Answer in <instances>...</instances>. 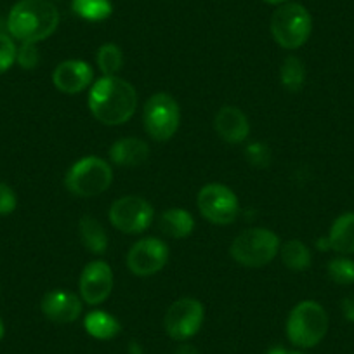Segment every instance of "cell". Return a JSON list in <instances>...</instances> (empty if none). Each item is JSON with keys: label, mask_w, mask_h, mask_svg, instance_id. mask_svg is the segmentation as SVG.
Listing matches in <instances>:
<instances>
[{"label": "cell", "mask_w": 354, "mask_h": 354, "mask_svg": "<svg viewBox=\"0 0 354 354\" xmlns=\"http://www.w3.org/2000/svg\"><path fill=\"white\" fill-rule=\"evenodd\" d=\"M138 108L134 85L120 77H101L88 91V110L103 125H122L132 118Z\"/></svg>", "instance_id": "6da1fadb"}, {"label": "cell", "mask_w": 354, "mask_h": 354, "mask_svg": "<svg viewBox=\"0 0 354 354\" xmlns=\"http://www.w3.org/2000/svg\"><path fill=\"white\" fill-rule=\"evenodd\" d=\"M59 25V11L50 0H19L8 16V30L19 42L39 44Z\"/></svg>", "instance_id": "7a4b0ae2"}, {"label": "cell", "mask_w": 354, "mask_h": 354, "mask_svg": "<svg viewBox=\"0 0 354 354\" xmlns=\"http://www.w3.org/2000/svg\"><path fill=\"white\" fill-rule=\"evenodd\" d=\"M328 326V315L322 304L316 301H302L288 315L287 337L295 347L309 349L325 339Z\"/></svg>", "instance_id": "3957f363"}, {"label": "cell", "mask_w": 354, "mask_h": 354, "mask_svg": "<svg viewBox=\"0 0 354 354\" xmlns=\"http://www.w3.org/2000/svg\"><path fill=\"white\" fill-rule=\"evenodd\" d=\"M271 35L274 42L288 50H295L304 46L313 32V19L308 9L302 4L287 2L278 6L271 16Z\"/></svg>", "instance_id": "277c9868"}, {"label": "cell", "mask_w": 354, "mask_h": 354, "mask_svg": "<svg viewBox=\"0 0 354 354\" xmlns=\"http://www.w3.org/2000/svg\"><path fill=\"white\" fill-rule=\"evenodd\" d=\"M113 181V170L100 156H84L68 169L64 186L75 196H97L106 192Z\"/></svg>", "instance_id": "5b68a950"}, {"label": "cell", "mask_w": 354, "mask_h": 354, "mask_svg": "<svg viewBox=\"0 0 354 354\" xmlns=\"http://www.w3.org/2000/svg\"><path fill=\"white\" fill-rule=\"evenodd\" d=\"M280 238L266 227H250L233 240L230 254L245 268H262L280 254Z\"/></svg>", "instance_id": "8992f818"}, {"label": "cell", "mask_w": 354, "mask_h": 354, "mask_svg": "<svg viewBox=\"0 0 354 354\" xmlns=\"http://www.w3.org/2000/svg\"><path fill=\"white\" fill-rule=\"evenodd\" d=\"M145 131L155 141H169L181 124V110L170 94L156 93L146 101L142 111Z\"/></svg>", "instance_id": "52a82bcc"}, {"label": "cell", "mask_w": 354, "mask_h": 354, "mask_svg": "<svg viewBox=\"0 0 354 354\" xmlns=\"http://www.w3.org/2000/svg\"><path fill=\"white\" fill-rule=\"evenodd\" d=\"M110 223L125 234L145 233L153 223L155 210L148 200L129 195L115 200L110 207Z\"/></svg>", "instance_id": "ba28073f"}, {"label": "cell", "mask_w": 354, "mask_h": 354, "mask_svg": "<svg viewBox=\"0 0 354 354\" xmlns=\"http://www.w3.org/2000/svg\"><path fill=\"white\" fill-rule=\"evenodd\" d=\"M198 210L209 223L217 226H226L234 223L240 212V203L236 195L227 186L210 183L203 186L198 193Z\"/></svg>", "instance_id": "9c48e42d"}, {"label": "cell", "mask_w": 354, "mask_h": 354, "mask_svg": "<svg viewBox=\"0 0 354 354\" xmlns=\"http://www.w3.org/2000/svg\"><path fill=\"white\" fill-rule=\"evenodd\" d=\"M203 306L198 299L195 297H183L177 299L169 309L163 318V326L169 337L174 340L185 342L198 333L203 325Z\"/></svg>", "instance_id": "30bf717a"}, {"label": "cell", "mask_w": 354, "mask_h": 354, "mask_svg": "<svg viewBox=\"0 0 354 354\" xmlns=\"http://www.w3.org/2000/svg\"><path fill=\"white\" fill-rule=\"evenodd\" d=\"M169 247L160 238H142L136 241L127 254V266L136 277H153L165 268Z\"/></svg>", "instance_id": "8fae6325"}, {"label": "cell", "mask_w": 354, "mask_h": 354, "mask_svg": "<svg viewBox=\"0 0 354 354\" xmlns=\"http://www.w3.org/2000/svg\"><path fill=\"white\" fill-rule=\"evenodd\" d=\"M82 301L97 306L106 301L113 288V271L104 261L88 262L78 280Z\"/></svg>", "instance_id": "7c38bea8"}, {"label": "cell", "mask_w": 354, "mask_h": 354, "mask_svg": "<svg viewBox=\"0 0 354 354\" xmlns=\"http://www.w3.org/2000/svg\"><path fill=\"white\" fill-rule=\"evenodd\" d=\"M94 71L91 64L80 59L61 61L53 73V84L64 94H78L93 85Z\"/></svg>", "instance_id": "4fadbf2b"}, {"label": "cell", "mask_w": 354, "mask_h": 354, "mask_svg": "<svg viewBox=\"0 0 354 354\" xmlns=\"http://www.w3.org/2000/svg\"><path fill=\"white\" fill-rule=\"evenodd\" d=\"M40 309L47 319L63 325V323L77 322L82 313V302L78 295L57 288L44 295Z\"/></svg>", "instance_id": "5bb4252c"}, {"label": "cell", "mask_w": 354, "mask_h": 354, "mask_svg": "<svg viewBox=\"0 0 354 354\" xmlns=\"http://www.w3.org/2000/svg\"><path fill=\"white\" fill-rule=\"evenodd\" d=\"M214 129L223 141L230 145H240L247 141L250 134V122L240 108L226 104L214 117Z\"/></svg>", "instance_id": "9a60e30c"}, {"label": "cell", "mask_w": 354, "mask_h": 354, "mask_svg": "<svg viewBox=\"0 0 354 354\" xmlns=\"http://www.w3.org/2000/svg\"><path fill=\"white\" fill-rule=\"evenodd\" d=\"M149 146L139 138H122L110 148V158L115 165L139 167L148 160Z\"/></svg>", "instance_id": "2e32d148"}, {"label": "cell", "mask_w": 354, "mask_h": 354, "mask_svg": "<svg viewBox=\"0 0 354 354\" xmlns=\"http://www.w3.org/2000/svg\"><path fill=\"white\" fill-rule=\"evenodd\" d=\"M330 250L340 255L354 254V212H346L333 221L328 233Z\"/></svg>", "instance_id": "e0dca14e"}, {"label": "cell", "mask_w": 354, "mask_h": 354, "mask_svg": "<svg viewBox=\"0 0 354 354\" xmlns=\"http://www.w3.org/2000/svg\"><path fill=\"white\" fill-rule=\"evenodd\" d=\"M158 227L163 231V234L176 240L189 236L195 230V219L192 214L185 209H167L165 212L160 216Z\"/></svg>", "instance_id": "ac0fdd59"}, {"label": "cell", "mask_w": 354, "mask_h": 354, "mask_svg": "<svg viewBox=\"0 0 354 354\" xmlns=\"http://www.w3.org/2000/svg\"><path fill=\"white\" fill-rule=\"evenodd\" d=\"M78 236L91 254L101 255L108 250V234L103 224L93 216H84L78 223Z\"/></svg>", "instance_id": "d6986e66"}, {"label": "cell", "mask_w": 354, "mask_h": 354, "mask_svg": "<svg viewBox=\"0 0 354 354\" xmlns=\"http://www.w3.org/2000/svg\"><path fill=\"white\" fill-rule=\"evenodd\" d=\"M84 326L91 337L97 340H110L120 333V322L106 311H91L84 319Z\"/></svg>", "instance_id": "ffe728a7"}, {"label": "cell", "mask_w": 354, "mask_h": 354, "mask_svg": "<svg viewBox=\"0 0 354 354\" xmlns=\"http://www.w3.org/2000/svg\"><path fill=\"white\" fill-rule=\"evenodd\" d=\"M283 264L292 271H306L311 266V250L301 240H290L280 247Z\"/></svg>", "instance_id": "44dd1931"}, {"label": "cell", "mask_w": 354, "mask_h": 354, "mask_svg": "<svg viewBox=\"0 0 354 354\" xmlns=\"http://www.w3.org/2000/svg\"><path fill=\"white\" fill-rule=\"evenodd\" d=\"M280 80L285 91L295 94L299 93L306 84V68L304 63L297 56H287L280 68Z\"/></svg>", "instance_id": "7402d4cb"}, {"label": "cell", "mask_w": 354, "mask_h": 354, "mask_svg": "<svg viewBox=\"0 0 354 354\" xmlns=\"http://www.w3.org/2000/svg\"><path fill=\"white\" fill-rule=\"evenodd\" d=\"M71 9L78 18L91 23L104 21L113 12V6L110 0H73Z\"/></svg>", "instance_id": "603a6c76"}, {"label": "cell", "mask_w": 354, "mask_h": 354, "mask_svg": "<svg viewBox=\"0 0 354 354\" xmlns=\"http://www.w3.org/2000/svg\"><path fill=\"white\" fill-rule=\"evenodd\" d=\"M96 63L100 66L103 77H117L124 64V54L117 44H103L97 49Z\"/></svg>", "instance_id": "cb8c5ba5"}, {"label": "cell", "mask_w": 354, "mask_h": 354, "mask_svg": "<svg viewBox=\"0 0 354 354\" xmlns=\"http://www.w3.org/2000/svg\"><path fill=\"white\" fill-rule=\"evenodd\" d=\"M328 278L337 285H353L354 283V261L347 255L332 259L326 264Z\"/></svg>", "instance_id": "d4e9b609"}, {"label": "cell", "mask_w": 354, "mask_h": 354, "mask_svg": "<svg viewBox=\"0 0 354 354\" xmlns=\"http://www.w3.org/2000/svg\"><path fill=\"white\" fill-rule=\"evenodd\" d=\"M245 158L248 160L252 167H257V169H266L271 162V149L266 142L255 141L247 145L245 148Z\"/></svg>", "instance_id": "484cf974"}, {"label": "cell", "mask_w": 354, "mask_h": 354, "mask_svg": "<svg viewBox=\"0 0 354 354\" xmlns=\"http://www.w3.org/2000/svg\"><path fill=\"white\" fill-rule=\"evenodd\" d=\"M16 54L18 47L15 40L6 33H0V75L11 70L12 64L16 63Z\"/></svg>", "instance_id": "4316f807"}, {"label": "cell", "mask_w": 354, "mask_h": 354, "mask_svg": "<svg viewBox=\"0 0 354 354\" xmlns=\"http://www.w3.org/2000/svg\"><path fill=\"white\" fill-rule=\"evenodd\" d=\"M40 56L39 49H37V44L23 42L18 47V54H16V63L23 68V70H33V68L39 64Z\"/></svg>", "instance_id": "83f0119b"}, {"label": "cell", "mask_w": 354, "mask_h": 354, "mask_svg": "<svg viewBox=\"0 0 354 354\" xmlns=\"http://www.w3.org/2000/svg\"><path fill=\"white\" fill-rule=\"evenodd\" d=\"M18 207V196L9 185L0 181V216H9Z\"/></svg>", "instance_id": "f1b7e54d"}, {"label": "cell", "mask_w": 354, "mask_h": 354, "mask_svg": "<svg viewBox=\"0 0 354 354\" xmlns=\"http://www.w3.org/2000/svg\"><path fill=\"white\" fill-rule=\"evenodd\" d=\"M340 308H342L344 318H346L347 322L354 323V295L353 297L342 299V304H340Z\"/></svg>", "instance_id": "f546056e"}, {"label": "cell", "mask_w": 354, "mask_h": 354, "mask_svg": "<svg viewBox=\"0 0 354 354\" xmlns=\"http://www.w3.org/2000/svg\"><path fill=\"white\" fill-rule=\"evenodd\" d=\"M176 354H200L198 349L192 344H181V346L176 349Z\"/></svg>", "instance_id": "4dcf8cb0"}, {"label": "cell", "mask_w": 354, "mask_h": 354, "mask_svg": "<svg viewBox=\"0 0 354 354\" xmlns=\"http://www.w3.org/2000/svg\"><path fill=\"white\" fill-rule=\"evenodd\" d=\"M268 354H304V353H301V351H288L285 349V347H273V349H270V353Z\"/></svg>", "instance_id": "1f68e13d"}, {"label": "cell", "mask_w": 354, "mask_h": 354, "mask_svg": "<svg viewBox=\"0 0 354 354\" xmlns=\"http://www.w3.org/2000/svg\"><path fill=\"white\" fill-rule=\"evenodd\" d=\"M266 4H271V6H281V4H287L290 0H264Z\"/></svg>", "instance_id": "d6a6232c"}, {"label": "cell", "mask_w": 354, "mask_h": 354, "mask_svg": "<svg viewBox=\"0 0 354 354\" xmlns=\"http://www.w3.org/2000/svg\"><path fill=\"white\" fill-rule=\"evenodd\" d=\"M4 333H6V326H4V322H2V318H0V340L4 339Z\"/></svg>", "instance_id": "836d02e7"}]
</instances>
